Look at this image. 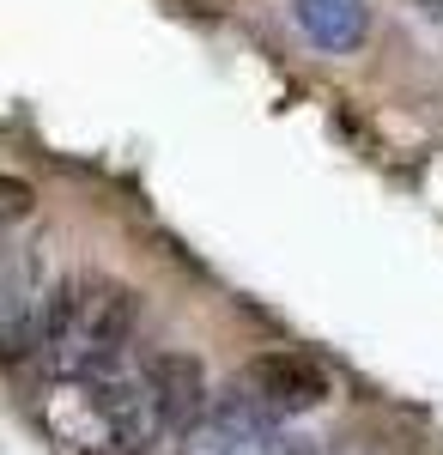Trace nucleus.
<instances>
[{
    "label": "nucleus",
    "mask_w": 443,
    "mask_h": 455,
    "mask_svg": "<svg viewBox=\"0 0 443 455\" xmlns=\"http://www.w3.org/2000/svg\"><path fill=\"white\" fill-rule=\"evenodd\" d=\"M36 419L68 455H146L165 437L146 371L61 377V383L43 388Z\"/></svg>",
    "instance_id": "obj_1"
},
{
    "label": "nucleus",
    "mask_w": 443,
    "mask_h": 455,
    "mask_svg": "<svg viewBox=\"0 0 443 455\" xmlns=\"http://www.w3.org/2000/svg\"><path fill=\"white\" fill-rule=\"evenodd\" d=\"M134 285L116 280V274H68L55 304H49V322H43V340H36V358L49 371V383L61 377H103L116 371V358L134 334Z\"/></svg>",
    "instance_id": "obj_2"
},
{
    "label": "nucleus",
    "mask_w": 443,
    "mask_h": 455,
    "mask_svg": "<svg viewBox=\"0 0 443 455\" xmlns=\"http://www.w3.org/2000/svg\"><path fill=\"white\" fill-rule=\"evenodd\" d=\"M334 395V377L310 358V352H262L249 358L231 383V401L243 413H255L262 425H279V419H298L310 407H322Z\"/></svg>",
    "instance_id": "obj_3"
},
{
    "label": "nucleus",
    "mask_w": 443,
    "mask_h": 455,
    "mask_svg": "<svg viewBox=\"0 0 443 455\" xmlns=\"http://www.w3.org/2000/svg\"><path fill=\"white\" fill-rule=\"evenodd\" d=\"M55 255L43 237L0 249V352H31L43 340V322L55 304Z\"/></svg>",
    "instance_id": "obj_4"
},
{
    "label": "nucleus",
    "mask_w": 443,
    "mask_h": 455,
    "mask_svg": "<svg viewBox=\"0 0 443 455\" xmlns=\"http://www.w3.org/2000/svg\"><path fill=\"white\" fill-rule=\"evenodd\" d=\"M146 383H152V401H158L165 431H189V425L206 419V371H201V358H189V352H158V358L146 364Z\"/></svg>",
    "instance_id": "obj_5"
},
{
    "label": "nucleus",
    "mask_w": 443,
    "mask_h": 455,
    "mask_svg": "<svg viewBox=\"0 0 443 455\" xmlns=\"http://www.w3.org/2000/svg\"><path fill=\"white\" fill-rule=\"evenodd\" d=\"M292 12H298V31L316 49H328V55L358 49L365 31H371V6L365 0H292Z\"/></svg>",
    "instance_id": "obj_6"
},
{
    "label": "nucleus",
    "mask_w": 443,
    "mask_h": 455,
    "mask_svg": "<svg viewBox=\"0 0 443 455\" xmlns=\"http://www.w3.org/2000/svg\"><path fill=\"white\" fill-rule=\"evenodd\" d=\"M31 182H25V176H6L0 171V225H6V219H25V212H31Z\"/></svg>",
    "instance_id": "obj_7"
},
{
    "label": "nucleus",
    "mask_w": 443,
    "mask_h": 455,
    "mask_svg": "<svg viewBox=\"0 0 443 455\" xmlns=\"http://www.w3.org/2000/svg\"><path fill=\"white\" fill-rule=\"evenodd\" d=\"M425 6H431V12H438V19H443V0H425Z\"/></svg>",
    "instance_id": "obj_8"
}]
</instances>
